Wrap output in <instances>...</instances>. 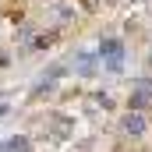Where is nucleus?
Instances as JSON below:
<instances>
[{"label": "nucleus", "mask_w": 152, "mask_h": 152, "mask_svg": "<svg viewBox=\"0 0 152 152\" xmlns=\"http://www.w3.org/2000/svg\"><path fill=\"white\" fill-rule=\"evenodd\" d=\"M149 64H152V57H149Z\"/></svg>", "instance_id": "nucleus-9"}, {"label": "nucleus", "mask_w": 152, "mask_h": 152, "mask_svg": "<svg viewBox=\"0 0 152 152\" xmlns=\"http://www.w3.org/2000/svg\"><path fill=\"white\" fill-rule=\"evenodd\" d=\"M4 113H7V106H4V103H0V117H4Z\"/></svg>", "instance_id": "nucleus-8"}, {"label": "nucleus", "mask_w": 152, "mask_h": 152, "mask_svg": "<svg viewBox=\"0 0 152 152\" xmlns=\"http://www.w3.org/2000/svg\"><path fill=\"white\" fill-rule=\"evenodd\" d=\"M75 67L81 71V75H92V67H96V60H92L88 53H78V57H75Z\"/></svg>", "instance_id": "nucleus-3"}, {"label": "nucleus", "mask_w": 152, "mask_h": 152, "mask_svg": "<svg viewBox=\"0 0 152 152\" xmlns=\"http://www.w3.org/2000/svg\"><path fill=\"white\" fill-rule=\"evenodd\" d=\"M120 127H124V131H127L131 138H138V134L145 131V117H142V113H138V110H134V113H127V117H124V120H120Z\"/></svg>", "instance_id": "nucleus-2"}, {"label": "nucleus", "mask_w": 152, "mask_h": 152, "mask_svg": "<svg viewBox=\"0 0 152 152\" xmlns=\"http://www.w3.org/2000/svg\"><path fill=\"white\" fill-rule=\"evenodd\" d=\"M120 64H124V50H120V53H110V57H106V67H110V71H120Z\"/></svg>", "instance_id": "nucleus-6"}, {"label": "nucleus", "mask_w": 152, "mask_h": 152, "mask_svg": "<svg viewBox=\"0 0 152 152\" xmlns=\"http://www.w3.org/2000/svg\"><path fill=\"white\" fill-rule=\"evenodd\" d=\"M152 106V78H138L131 88V110H145Z\"/></svg>", "instance_id": "nucleus-1"}, {"label": "nucleus", "mask_w": 152, "mask_h": 152, "mask_svg": "<svg viewBox=\"0 0 152 152\" xmlns=\"http://www.w3.org/2000/svg\"><path fill=\"white\" fill-rule=\"evenodd\" d=\"M120 50H124V46H120L117 39H106V42L99 46V53H106V57H110V53H120Z\"/></svg>", "instance_id": "nucleus-5"}, {"label": "nucleus", "mask_w": 152, "mask_h": 152, "mask_svg": "<svg viewBox=\"0 0 152 152\" xmlns=\"http://www.w3.org/2000/svg\"><path fill=\"white\" fill-rule=\"evenodd\" d=\"M81 4H85L88 11H96V7H99V0H81Z\"/></svg>", "instance_id": "nucleus-7"}, {"label": "nucleus", "mask_w": 152, "mask_h": 152, "mask_svg": "<svg viewBox=\"0 0 152 152\" xmlns=\"http://www.w3.org/2000/svg\"><path fill=\"white\" fill-rule=\"evenodd\" d=\"M0 152H28V138H11L7 145H0Z\"/></svg>", "instance_id": "nucleus-4"}]
</instances>
